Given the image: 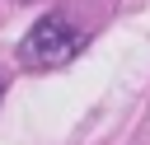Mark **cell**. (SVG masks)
Listing matches in <instances>:
<instances>
[{
  "label": "cell",
  "mask_w": 150,
  "mask_h": 145,
  "mask_svg": "<svg viewBox=\"0 0 150 145\" xmlns=\"http://www.w3.org/2000/svg\"><path fill=\"white\" fill-rule=\"evenodd\" d=\"M0 94H5V80H0Z\"/></svg>",
  "instance_id": "2"
},
{
  "label": "cell",
  "mask_w": 150,
  "mask_h": 145,
  "mask_svg": "<svg viewBox=\"0 0 150 145\" xmlns=\"http://www.w3.org/2000/svg\"><path fill=\"white\" fill-rule=\"evenodd\" d=\"M80 47H84V33H80L66 14H42V19L28 28V37L19 42V65H23V70H56V65H66Z\"/></svg>",
  "instance_id": "1"
}]
</instances>
